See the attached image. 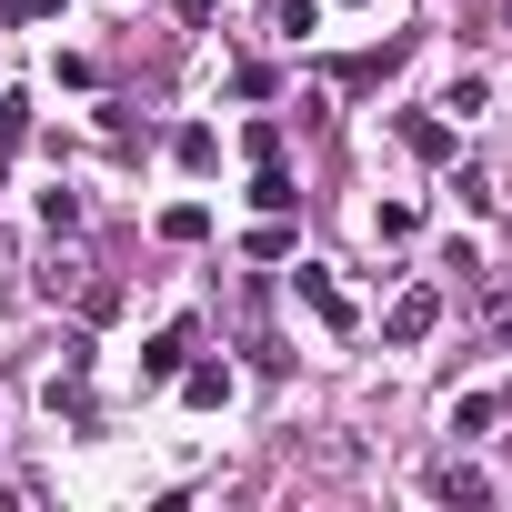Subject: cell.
Instances as JSON below:
<instances>
[{"label": "cell", "mask_w": 512, "mask_h": 512, "mask_svg": "<svg viewBox=\"0 0 512 512\" xmlns=\"http://www.w3.org/2000/svg\"><path fill=\"white\" fill-rule=\"evenodd\" d=\"M292 292L312 302V322H322V332H352V292H342L322 262H302V272H292Z\"/></svg>", "instance_id": "1"}, {"label": "cell", "mask_w": 512, "mask_h": 512, "mask_svg": "<svg viewBox=\"0 0 512 512\" xmlns=\"http://www.w3.org/2000/svg\"><path fill=\"white\" fill-rule=\"evenodd\" d=\"M432 322H442V292H402V302L382 312V342H392V352H412Z\"/></svg>", "instance_id": "2"}, {"label": "cell", "mask_w": 512, "mask_h": 512, "mask_svg": "<svg viewBox=\"0 0 512 512\" xmlns=\"http://www.w3.org/2000/svg\"><path fill=\"white\" fill-rule=\"evenodd\" d=\"M181 362H191V322H161L141 342V382H181Z\"/></svg>", "instance_id": "3"}, {"label": "cell", "mask_w": 512, "mask_h": 512, "mask_svg": "<svg viewBox=\"0 0 512 512\" xmlns=\"http://www.w3.org/2000/svg\"><path fill=\"white\" fill-rule=\"evenodd\" d=\"M181 402L191 412H221L231 402V362H181Z\"/></svg>", "instance_id": "4"}, {"label": "cell", "mask_w": 512, "mask_h": 512, "mask_svg": "<svg viewBox=\"0 0 512 512\" xmlns=\"http://www.w3.org/2000/svg\"><path fill=\"white\" fill-rule=\"evenodd\" d=\"M292 201H302V181L282 171V151H272V161H251V211H292Z\"/></svg>", "instance_id": "5"}, {"label": "cell", "mask_w": 512, "mask_h": 512, "mask_svg": "<svg viewBox=\"0 0 512 512\" xmlns=\"http://www.w3.org/2000/svg\"><path fill=\"white\" fill-rule=\"evenodd\" d=\"M402 151H412V161H452V121H442V111H412V121H402Z\"/></svg>", "instance_id": "6"}, {"label": "cell", "mask_w": 512, "mask_h": 512, "mask_svg": "<svg viewBox=\"0 0 512 512\" xmlns=\"http://www.w3.org/2000/svg\"><path fill=\"white\" fill-rule=\"evenodd\" d=\"M171 161H181V171H211V161H221V131H211V121H181V131H171Z\"/></svg>", "instance_id": "7"}, {"label": "cell", "mask_w": 512, "mask_h": 512, "mask_svg": "<svg viewBox=\"0 0 512 512\" xmlns=\"http://www.w3.org/2000/svg\"><path fill=\"white\" fill-rule=\"evenodd\" d=\"M161 241H181V251L211 241V211H201V201H171V211H161Z\"/></svg>", "instance_id": "8"}, {"label": "cell", "mask_w": 512, "mask_h": 512, "mask_svg": "<svg viewBox=\"0 0 512 512\" xmlns=\"http://www.w3.org/2000/svg\"><path fill=\"white\" fill-rule=\"evenodd\" d=\"M432 492H442V502H492V472H472V462H452V472H442Z\"/></svg>", "instance_id": "9"}, {"label": "cell", "mask_w": 512, "mask_h": 512, "mask_svg": "<svg viewBox=\"0 0 512 512\" xmlns=\"http://www.w3.org/2000/svg\"><path fill=\"white\" fill-rule=\"evenodd\" d=\"M21 141H31V101H21V91H0V151H21Z\"/></svg>", "instance_id": "10"}, {"label": "cell", "mask_w": 512, "mask_h": 512, "mask_svg": "<svg viewBox=\"0 0 512 512\" xmlns=\"http://www.w3.org/2000/svg\"><path fill=\"white\" fill-rule=\"evenodd\" d=\"M272 31H282V41H312V31H322V0H282Z\"/></svg>", "instance_id": "11"}, {"label": "cell", "mask_w": 512, "mask_h": 512, "mask_svg": "<svg viewBox=\"0 0 512 512\" xmlns=\"http://www.w3.org/2000/svg\"><path fill=\"white\" fill-rule=\"evenodd\" d=\"M41 221L51 231H81V191H41Z\"/></svg>", "instance_id": "12"}, {"label": "cell", "mask_w": 512, "mask_h": 512, "mask_svg": "<svg viewBox=\"0 0 512 512\" xmlns=\"http://www.w3.org/2000/svg\"><path fill=\"white\" fill-rule=\"evenodd\" d=\"M482 422H492V392H462V402H452V432H462V442H472V432H482Z\"/></svg>", "instance_id": "13"}, {"label": "cell", "mask_w": 512, "mask_h": 512, "mask_svg": "<svg viewBox=\"0 0 512 512\" xmlns=\"http://www.w3.org/2000/svg\"><path fill=\"white\" fill-rule=\"evenodd\" d=\"M211 11H221V0H181V21H191V31H201V21H211Z\"/></svg>", "instance_id": "14"}, {"label": "cell", "mask_w": 512, "mask_h": 512, "mask_svg": "<svg viewBox=\"0 0 512 512\" xmlns=\"http://www.w3.org/2000/svg\"><path fill=\"white\" fill-rule=\"evenodd\" d=\"M0 11H11V0H0Z\"/></svg>", "instance_id": "15"}]
</instances>
